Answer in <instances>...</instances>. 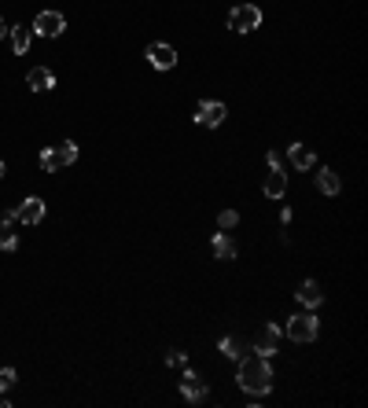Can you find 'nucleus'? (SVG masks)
<instances>
[{"mask_svg":"<svg viewBox=\"0 0 368 408\" xmlns=\"http://www.w3.org/2000/svg\"><path fill=\"white\" fill-rule=\"evenodd\" d=\"M236 383L243 386L247 394H254V397L269 394V386H273V364H269V357L254 353V357H247V361H239Z\"/></svg>","mask_w":368,"mask_h":408,"instance_id":"1","label":"nucleus"},{"mask_svg":"<svg viewBox=\"0 0 368 408\" xmlns=\"http://www.w3.org/2000/svg\"><path fill=\"white\" fill-rule=\"evenodd\" d=\"M317 335H321V320L313 313H298L287 320V338L291 342H317Z\"/></svg>","mask_w":368,"mask_h":408,"instance_id":"2","label":"nucleus"},{"mask_svg":"<svg viewBox=\"0 0 368 408\" xmlns=\"http://www.w3.org/2000/svg\"><path fill=\"white\" fill-rule=\"evenodd\" d=\"M258 26H262V11L254 4H239L229 11V30H236V34H250Z\"/></svg>","mask_w":368,"mask_h":408,"instance_id":"3","label":"nucleus"},{"mask_svg":"<svg viewBox=\"0 0 368 408\" xmlns=\"http://www.w3.org/2000/svg\"><path fill=\"white\" fill-rule=\"evenodd\" d=\"M225 118H229V107L221 103V100H206V103H199V107H196V122H199V125H206V129H217Z\"/></svg>","mask_w":368,"mask_h":408,"instance_id":"4","label":"nucleus"},{"mask_svg":"<svg viewBox=\"0 0 368 408\" xmlns=\"http://www.w3.org/2000/svg\"><path fill=\"white\" fill-rule=\"evenodd\" d=\"M30 30H34V34H41V37H59L63 30H67V19H63L59 11H41Z\"/></svg>","mask_w":368,"mask_h":408,"instance_id":"5","label":"nucleus"},{"mask_svg":"<svg viewBox=\"0 0 368 408\" xmlns=\"http://www.w3.org/2000/svg\"><path fill=\"white\" fill-rule=\"evenodd\" d=\"M280 338H284V331L277 328V324H262V328H258V335H254V353H262V357L277 353Z\"/></svg>","mask_w":368,"mask_h":408,"instance_id":"6","label":"nucleus"},{"mask_svg":"<svg viewBox=\"0 0 368 408\" xmlns=\"http://www.w3.org/2000/svg\"><path fill=\"white\" fill-rule=\"evenodd\" d=\"M15 221H23V224H41L44 221V199H37V195H30V199H23L19 206H15Z\"/></svg>","mask_w":368,"mask_h":408,"instance_id":"7","label":"nucleus"},{"mask_svg":"<svg viewBox=\"0 0 368 408\" xmlns=\"http://www.w3.org/2000/svg\"><path fill=\"white\" fill-rule=\"evenodd\" d=\"M148 59H151L155 70H173V67H177V52H173L170 44H163V41H155L148 48Z\"/></svg>","mask_w":368,"mask_h":408,"instance_id":"8","label":"nucleus"},{"mask_svg":"<svg viewBox=\"0 0 368 408\" xmlns=\"http://www.w3.org/2000/svg\"><path fill=\"white\" fill-rule=\"evenodd\" d=\"M26 85L34 89V92H52L56 89V74L48 70V67H34L26 74Z\"/></svg>","mask_w":368,"mask_h":408,"instance_id":"9","label":"nucleus"},{"mask_svg":"<svg viewBox=\"0 0 368 408\" xmlns=\"http://www.w3.org/2000/svg\"><path fill=\"white\" fill-rule=\"evenodd\" d=\"M181 394H184L188 401H203V397H206V383L199 379L196 371H184V375H181Z\"/></svg>","mask_w":368,"mask_h":408,"instance_id":"10","label":"nucleus"},{"mask_svg":"<svg viewBox=\"0 0 368 408\" xmlns=\"http://www.w3.org/2000/svg\"><path fill=\"white\" fill-rule=\"evenodd\" d=\"M302 305H306V309H317V305H321L324 302V295H321V283H317V280H306V283H298V295H295Z\"/></svg>","mask_w":368,"mask_h":408,"instance_id":"11","label":"nucleus"},{"mask_svg":"<svg viewBox=\"0 0 368 408\" xmlns=\"http://www.w3.org/2000/svg\"><path fill=\"white\" fill-rule=\"evenodd\" d=\"M287 158H291V166L295 170H313V148H306V144H291V148H287Z\"/></svg>","mask_w":368,"mask_h":408,"instance_id":"12","label":"nucleus"},{"mask_svg":"<svg viewBox=\"0 0 368 408\" xmlns=\"http://www.w3.org/2000/svg\"><path fill=\"white\" fill-rule=\"evenodd\" d=\"M8 34H11V48H15V52L26 56L30 44H34V30H30V26H8Z\"/></svg>","mask_w":368,"mask_h":408,"instance_id":"13","label":"nucleus"},{"mask_svg":"<svg viewBox=\"0 0 368 408\" xmlns=\"http://www.w3.org/2000/svg\"><path fill=\"white\" fill-rule=\"evenodd\" d=\"M284 191H287V173L280 166L269 170V177H265V195H269V199H280Z\"/></svg>","mask_w":368,"mask_h":408,"instance_id":"14","label":"nucleus"},{"mask_svg":"<svg viewBox=\"0 0 368 408\" xmlns=\"http://www.w3.org/2000/svg\"><path fill=\"white\" fill-rule=\"evenodd\" d=\"M19 247V232H15V217H0V250Z\"/></svg>","mask_w":368,"mask_h":408,"instance_id":"15","label":"nucleus"},{"mask_svg":"<svg viewBox=\"0 0 368 408\" xmlns=\"http://www.w3.org/2000/svg\"><path fill=\"white\" fill-rule=\"evenodd\" d=\"M214 257H221V261H232L236 257V243H232V236L229 232H221V236H214Z\"/></svg>","mask_w":368,"mask_h":408,"instance_id":"16","label":"nucleus"},{"mask_svg":"<svg viewBox=\"0 0 368 408\" xmlns=\"http://www.w3.org/2000/svg\"><path fill=\"white\" fill-rule=\"evenodd\" d=\"M317 188H321L324 195H339L343 181H339V173H335V170H321V173H317Z\"/></svg>","mask_w":368,"mask_h":408,"instance_id":"17","label":"nucleus"},{"mask_svg":"<svg viewBox=\"0 0 368 408\" xmlns=\"http://www.w3.org/2000/svg\"><path fill=\"white\" fill-rule=\"evenodd\" d=\"M56 155H59V166H74V162H77V144L74 140H63L59 148H56Z\"/></svg>","mask_w":368,"mask_h":408,"instance_id":"18","label":"nucleus"},{"mask_svg":"<svg viewBox=\"0 0 368 408\" xmlns=\"http://www.w3.org/2000/svg\"><path fill=\"white\" fill-rule=\"evenodd\" d=\"M221 353H225L229 361H239V357H243V346H239V338H221Z\"/></svg>","mask_w":368,"mask_h":408,"instance_id":"19","label":"nucleus"},{"mask_svg":"<svg viewBox=\"0 0 368 408\" xmlns=\"http://www.w3.org/2000/svg\"><path fill=\"white\" fill-rule=\"evenodd\" d=\"M217 224H221V232H232V228L239 224V214H236V210H221V214H217Z\"/></svg>","mask_w":368,"mask_h":408,"instance_id":"20","label":"nucleus"},{"mask_svg":"<svg viewBox=\"0 0 368 408\" xmlns=\"http://www.w3.org/2000/svg\"><path fill=\"white\" fill-rule=\"evenodd\" d=\"M41 170H44V173H56V170H63V166H59V155H56L52 148H48V151H41Z\"/></svg>","mask_w":368,"mask_h":408,"instance_id":"21","label":"nucleus"},{"mask_svg":"<svg viewBox=\"0 0 368 408\" xmlns=\"http://www.w3.org/2000/svg\"><path fill=\"white\" fill-rule=\"evenodd\" d=\"M166 364H170V368H184V364H188V353H184V350H170V353H166Z\"/></svg>","mask_w":368,"mask_h":408,"instance_id":"22","label":"nucleus"},{"mask_svg":"<svg viewBox=\"0 0 368 408\" xmlns=\"http://www.w3.org/2000/svg\"><path fill=\"white\" fill-rule=\"evenodd\" d=\"M15 379H19V375H15V368H4V371H0V394H8V390L15 386Z\"/></svg>","mask_w":368,"mask_h":408,"instance_id":"23","label":"nucleus"},{"mask_svg":"<svg viewBox=\"0 0 368 408\" xmlns=\"http://www.w3.org/2000/svg\"><path fill=\"white\" fill-rule=\"evenodd\" d=\"M265 162H269V170H277V166H280V155H277V151H269Z\"/></svg>","mask_w":368,"mask_h":408,"instance_id":"24","label":"nucleus"},{"mask_svg":"<svg viewBox=\"0 0 368 408\" xmlns=\"http://www.w3.org/2000/svg\"><path fill=\"white\" fill-rule=\"evenodd\" d=\"M4 34H8V23H4V19H0V37H4Z\"/></svg>","mask_w":368,"mask_h":408,"instance_id":"25","label":"nucleus"},{"mask_svg":"<svg viewBox=\"0 0 368 408\" xmlns=\"http://www.w3.org/2000/svg\"><path fill=\"white\" fill-rule=\"evenodd\" d=\"M4 173H8V166H4V162H0V181H4Z\"/></svg>","mask_w":368,"mask_h":408,"instance_id":"26","label":"nucleus"},{"mask_svg":"<svg viewBox=\"0 0 368 408\" xmlns=\"http://www.w3.org/2000/svg\"><path fill=\"white\" fill-rule=\"evenodd\" d=\"M0 408H8V397L4 394H0Z\"/></svg>","mask_w":368,"mask_h":408,"instance_id":"27","label":"nucleus"}]
</instances>
